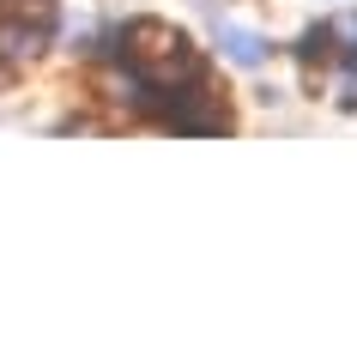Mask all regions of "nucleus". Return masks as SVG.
<instances>
[{"label":"nucleus","mask_w":357,"mask_h":357,"mask_svg":"<svg viewBox=\"0 0 357 357\" xmlns=\"http://www.w3.org/2000/svg\"><path fill=\"white\" fill-rule=\"evenodd\" d=\"M339 109H357V61H345V79H339Z\"/></svg>","instance_id":"nucleus-4"},{"label":"nucleus","mask_w":357,"mask_h":357,"mask_svg":"<svg viewBox=\"0 0 357 357\" xmlns=\"http://www.w3.org/2000/svg\"><path fill=\"white\" fill-rule=\"evenodd\" d=\"M297 55L309 61V67H315L321 55H333V24H309V31H303V43H297Z\"/></svg>","instance_id":"nucleus-3"},{"label":"nucleus","mask_w":357,"mask_h":357,"mask_svg":"<svg viewBox=\"0 0 357 357\" xmlns=\"http://www.w3.org/2000/svg\"><path fill=\"white\" fill-rule=\"evenodd\" d=\"M218 49H225L236 67H261L266 61V43L255 37V31H243V24H218Z\"/></svg>","instance_id":"nucleus-2"},{"label":"nucleus","mask_w":357,"mask_h":357,"mask_svg":"<svg viewBox=\"0 0 357 357\" xmlns=\"http://www.w3.org/2000/svg\"><path fill=\"white\" fill-rule=\"evenodd\" d=\"M121 61H128V73H133L139 91H176V85H188V79L206 73L194 37L176 31V24H164V19H133L121 31Z\"/></svg>","instance_id":"nucleus-1"}]
</instances>
